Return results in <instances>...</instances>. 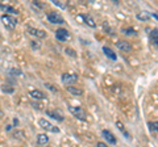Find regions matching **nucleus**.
<instances>
[{
  "instance_id": "22",
  "label": "nucleus",
  "mask_w": 158,
  "mask_h": 147,
  "mask_svg": "<svg viewBox=\"0 0 158 147\" xmlns=\"http://www.w3.org/2000/svg\"><path fill=\"white\" fill-rule=\"evenodd\" d=\"M53 4H54V6H58L59 8H66V4H62V3H59V2H56V0H53Z\"/></svg>"
},
{
  "instance_id": "25",
  "label": "nucleus",
  "mask_w": 158,
  "mask_h": 147,
  "mask_svg": "<svg viewBox=\"0 0 158 147\" xmlns=\"http://www.w3.org/2000/svg\"><path fill=\"white\" fill-rule=\"evenodd\" d=\"M96 147H110V146H108L107 143H104V142H98Z\"/></svg>"
},
{
  "instance_id": "15",
  "label": "nucleus",
  "mask_w": 158,
  "mask_h": 147,
  "mask_svg": "<svg viewBox=\"0 0 158 147\" xmlns=\"http://www.w3.org/2000/svg\"><path fill=\"white\" fill-rule=\"evenodd\" d=\"M0 9L4 11V12H7V13H9V14H17L19 13L13 7H11V6H4V4H0Z\"/></svg>"
},
{
  "instance_id": "24",
  "label": "nucleus",
  "mask_w": 158,
  "mask_h": 147,
  "mask_svg": "<svg viewBox=\"0 0 158 147\" xmlns=\"http://www.w3.org/2000/svg\"><path fill=\"white\" fill-rule=\"evenodd\" d=\"M66 53L69 54V55H71V57H75L77 54H75V51L74 50H71V49H66Z\"/></svg>"
},
{
  "instance_id": "13",
  "label": "nucleus",
  "mask_w": 158,
  "mask_h": 147,
  "mask_svg": "<svg viewBox=\"0 0 158 147\" xmlns=\"http://www.w3.org/2000/svg\"><path fill=\"white\" fill-rule=\"evenodd\" d=\"M103 53H104V54H106V55H107L108 58H111L112 61H116V59H117V55L115 54V51H113V50H111L110 47L104 46V47H103Z\"/></svg>"
},
{
  "instance_id": "4",
  "label": "nucleus",
  "mask_w": 158,
  "mask_h": 147,
  "mask_svg": "<svg viewBox=\"0 0 158 147\" xmlns=\"http://www.w3.org/2000/svg\"><path fill=\"white\" fill-rule=\"evenodd\" d=\"M46 18H48V21L50 24H63L65 22L63 17L61 16V14H58L57 12H49L46 14Z\"/></svg>"
},
{
  "instance_id": "23",
  "label": "nucleus",
  "mask_w": 158,
  "mask_h": 147,
  "mask_svg": "<svg viewBox=\"0 0 158 147\" xmlns=\"http://www.w3.org/2000/svg\"><path fill=\"white\" fill-rule=\"evenodd\" d=\"M2 91H3V92H8V93H12V92H13V88H8V87H3V88H2Z\"/></svg>"
},
{
  "instance_id": "6",
  "label": "nucleus",
  "mask_w": 158,
  "mask_h": 147,
  "mask_svg": "<svg viewBox=\"0 0 158 147\" xmlns=\"http://www.w3.org/2000/svg\"><path fill=\"white\" fill-rule=\"evenodd\" d=\"M78 80V76L75 74H63L62 75V83L66 85H71L73 83H75Z\"/></svg>"
},
{
  "instance_id": "19",
  "label": "nucleus",
  "mask_w": 158,
  "mask_h": 147,
  "mask_svg": "<svg viewBox=\"0 0 158 147\" xmlns=\"http://www.w3.org/2000/svg\"><path fill=\"white\" fill-rule=\"evenodd\" d=\"M123 33L124 34H127V36H136V30L133 28H131V26H128V28H124L123 29Z\"/></svg>"
},
{
  "instance_id": "14",
  "label": "nucleus",
  "mask_w": 158,
  "mask_h": 147,
  "mask_svg": "<svg viewBox=\"0 0 158 147\" xmlns=\"http://www.w3.org/2000/svg\"><path fill=\"white\" fill-rule=\"evenodd\" d=\"M48 142H49V137L46 134H38L37 135V145L44 146V145H48Z\"/></svg>"
},
{
  "instance_id": "1",
  "label": "nucleus",
  "mask_w": 158,
  "mask_h": 147,
  "mask_svg": "<svg viewBox=\"0 0 158 147\" xmlns=\"http://www.w3.org/2000/svg\"><path fill=\"white\" fill-rule=\"evenodd\" d=\"M69 112H70V113L75 117V118H78V120H82V121L87 120V113L85 112V109L81 108V106H73V105H70V106H69Z\"/></svg>"
},
{
  "instance_id": "5",
  "label": "nucleus",
  "mask_w": 158,
  "mask_h": 147,
  "mask_svg": "<svg viewBox=\"0 0 158 147\" xmlns=\"http://www.w3.org/2000/svg\"><path fill=\"white\" fill-rule=\"evenodd\" d=\"M56 38H57L58 41H61V42L67 41L69 38H70V34H69V30H66V29H63V28H59L58 30L56 32Z\"/></svg>"
},
{
  "instance_id": "8",
  "label": "nucleus",
  "mask_w": 158,
  "mask_h": 147,
  "mask_svg": "<svg viewBox=\"0 0 158 147\" xmlns=\"http://www.w3.org/2000/svg\"><path fill=\"white\" fill-rule=\"evenodd\" d=\"M29 96H31L33 100H37V101H38V100H45V99H46L45 93H44V92H41L40 89H33V91H31Z\"/></svg>"
},
{
  "instance_id": "9",
  "label": "nucleus",
  "mask_w": 158,
  "mask_h": 147,
  "mask_svg": "<svg viewBox=\"0 0 158 147\" xmlns=\"http://www.w3.org/2000/svg\"><path fill=\"white\" fill-rule=\"evenodd\" d=\"M116 46L120 49L121 51H131L132 50V45L128 41H118L116 43Z\"/></svg>"
},
{
  "instance_id": "11",
  "label": "nucleus",
  "mask_w": 158,
  "mask_h": 147,
  "mask_svg": "<svg viewBox=\"0 0 158 147\" xmlns=\"http://www.w3.org/2000/svg\"><path fill=\"white\" fill-rule=\"evenodd\" d=\"M28 32H29V34H32L34 37H40V38L46 37V33L44 30H37V29H34V28H28Z\"/></svg>"
},
{
  "instance_id": "20",
  "label": "nucleus",
  "mask_w": 158,
  "mask_h": 147,
  "mask_svg": "<svg viewBox=\"0 0 158 147\" xmlns=\"http://www.w3.org/2000/svg\"><path fill=\"white\" fill-rule=\"evenodd\" d=\"M152 40L154 42V45L158 47V29H153L152 32Z\"/></svg>"
},
{
  "instance_id": "7",
  "label": "nucleus",
  "mask_w": 158,
  "mask_h": 147,
  "mask_svg": "<svg viewBox=\"0 0 158 147\" xmlns=\"http://www.w3.org/2000/svg\"><path fill=\"white\" fill-rule=\"evenodd\" d=\"M102 135H103V138H104L107 142H110L111 145H116V138H115V135H113L110 130H103V131H102Z\"/></svg>"
},
{
  "instance_id": "2",
  "label": "nucleus",
  "mask_w": 158,
  "mask_h": 147,
  "mask_svg": "<svg viewBox=\"0 0 158 147\" xmlns=\"http://www.w3.org/2000/svg\"><path fill=\"white\" fill-rule=\"evenodd\" d=\"M2 21L4 24V26L7 29H9V30L15 29L17 25V18L11 16V14H2Z\"/></svg>"
},
{
  "instance_id": "26",
  "label": "nucleus",
  "mask_w": 158,
  "mask_h": 147,
  "mask_svg": "<svg viewBox=\"0 0 158 147\" xmlns=\"http://www.w3.org/2000/svg\"><path fill=\"white\" fill-rule=\"evenodd\" d=\"M11 72L16 74V75H21V71H20V70H15V68H13V70H11ZM16 75H15V76H16Z\"/></svg>"
},
{
  "instance_id": "28",
  "label": "nucleus",
  "mask_w": 158,
  "mask_h": 147,
  "mask_svg": "<svg viewBox=\"0 0 158 147\" xmlns=\"http://www.w3.org/2000/svg\"><path fill=\"white\" fill-rule=\"evenodd\" d=\"M33 7H37V8H44L42 4H38V3H33Z\"/></svg>"
},
{
  "instance_id": "12",
  "label": "nucleus",
  "mask_w": 158,
  "mask_h": 147,
  "mask_svg": "<svg viewBox=\"0 0 158 147\" xmlns=\"http://www.w3.org/2000/svg\"><path fill=\"white\" fill-rule=\"evenodd\" d=\"M66 89H67V92H70V93L74 95V96H82L83 95V89H81V88H77V87H73V85H67Z\"/></svg>"
},
{
  "instance_id": "27",
  "label": "nucleus",
  "mask_w": 158,
  "mask_h": 147,
  "mask_svg": "<svg viewBox=\"0 0 158 147\" xmlns=\"http://www.w3.org/2000/svg\"><path fill=\"white\" fill-rule=\"evenodd\" d=\"M45 85H46V88H49V89H52L53 92H56V91H57V89H56V88H54V87H53L52 84H45Z\"/></svg>"
},
{
  "instance_id": "18",
  "label": "nucleus",
  "mask_w": 158,
  "mask_h": 147,
  "mask_svg": "<svg viewBox=\"0 0 158 147\" xmlns=\"http://www.w3.org/2000/svg\"><path fill=\"white\" fill-rule=\"evenodd\" d=\"M149 17H150V14L146 13V12L137 13V18H138V20H141V21H148V20H149Z\"/></svg>"
},
{
  "instance_id": "29",
  "label": "nucleus",
  "mask_w": 158,
  "mask_h": 147,
  "mask_svg": "<svg viewBox=\"0 0 158 147\" xmlns=\"http://www.w3.org/2000/svg\"><path fill=\"white\" fill-rule=\"evenodd\" d=\"M150 17H154L156 20H158V14H157V13H152V14H150Z\"/></svg>"
},
{
  "instance_id": "30",
  "label": "nucleus",
  "mask_w": 158,
  "mask_h": 147,
  "mask_svg": "<svg viewBox=\"0 0 158 147\" xmlns=\"http://www.w3.org/2000/svg\"><path fill=\"white\" fill-rule=\"evenodd\" d=\"M3 116H4V113H3V110H2V109H0V118H2V117H3Z\"/></svg>"
},
{
  "instance_id": "3",
  "label": "nucleus",
  "mask_w": 158,
  "mask_h": 147,
  "mask_svg": "<svg viewBox=\"0 0 158 147\" xmlns=\"http://www.w3.org/2000/svg\"><path fill=\"white\" fill-rule=\"evenodd\" d=\"M38 125L40 127H42L44 130H48V131H52V133H59V129L57 126H54L52 122H49L45 118H40L38 120Z\"/></svg>"
},
{
  "instance_id": "16",
  "label": "nucleus",
  "mask_w": 158,
  "mask_h": 147,
  "mask_svg": "<svg viewBox=\"0 0 158 147\" xmlns=\"http://www.w3.org/2000/svg\"><path fill=\"white\" fill-rule=\"evenodd\" d=\"M116 126H117V129H118V130H120V131H121V133H123V135H124V137H125V138H127V139H131V135H129V133H128V131L125 130V127H124V125H123V124H121V122H120V121H117V122H116Z\"/></svg>"
},
{
  "instance_id": "10",
  "label": "nucleus",
  "mask_w": 158,
  "mask_h": 147,
  "mask_svg": "<svg viewBox=\"0 0 158 147\" xmlns=\"http://www.w3.org/2000/svg\"><path fill=\"white\" fill-rule=\"evenodd\" d=\"M46 116L52 117L53 120H57V121H63L65 118H63V116L61 113H58L57 110H46Z\"/></svg>"
},
{
  "instance_id": "17",
  "label": "nucleus",
  "mask_w": 158,
  "mask_h": 147,
  "mask_svg": "<svg viewBox=\"0 0 158 147\" xmlns=\"http://www.w3.org/2000/svg\"><path fill=\"white\" fill-rule=\"evenodd\" d=\"M83 22H86L88 26H91V28H95L96 26V24L95 21H94V18L90 17V16H86V14H83Z\"/></svg>"
},
{
  "instance_id": "21",
  "label": "nucleus",
  "mask_w": 158,
  "mask_h": 147,
  "mask_svg": "<svg viewBox=\"0 0 158 147\" xmlns=\"http://www.w3.org/2000/svg\"><path fill=\"white\" fill-rule=\"evenodd\" d=\"M149 126H152V129L158 133V121H154V122H149Z\"/></svg>"
}]
</instances>
